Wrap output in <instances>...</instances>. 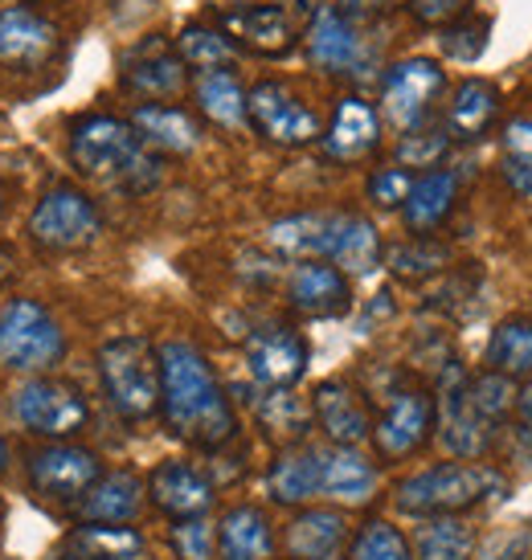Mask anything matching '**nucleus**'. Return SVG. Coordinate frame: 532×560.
Masks as SVG:
<instances>
[{
  "mask_svg": "<svg viewBox=\"0 0 532 560\" xmlns=\"http://www.w3.org/2000/svg\"><path fill=\"white\" fill-rule=\"evenodd\" d=\"M160 357V418L188 446L221 451L238 438L234 405L221 389L213 364L188 340H164Z\"/></svg>",
  "mask_w": 532,
  "mask_h": 560,
  "instance_id": "nucleus-1",
  "label": "nucleus"
},
{
  "mask_svg": "<svg viewBox=\"0 0 532 560\" xmlns=\"http://www.w3.org/2000/svg\"><path fill=\"white\" fill-rule=\"evenodd\" d=\"M70 160L82 176L124 192H148L160 185V156L140 140V131L115 115H82L70 131Z\"/></svg>",
  "mask_w": 532,
  "mask_h": 560,
  "instance_id": "nucleus-2",
  "label": "nucleus"
},
{
  "mask_svg": "<svg viewBox=\"0 0 532 560\" xmlns=\"http://www.w3.org/2000/svg\"><path fill=\"white\" fill-rule=\"evenodd\" d=\"M508 495V479L496 467L484 463H439L418 475H409L393 487V508L414 520H435V515H463L471 508H484Z\"/></svg>",
  "mask_w": 532,
  "mask_h": 560,
  "instance_id": "nucleus-3",
  "label": "nucleus"
},
{
  "mask_svg": "<svg viewBox=\"0 0 532 560\" xmlns=\"http://www.w3.org/2000/svg\"><path fill=\"white\" fill-rule=\"evenodd\" d=\"M99 381L111 409L131 425L160 413V357L143 336H115L103 343Z\"/></svg>",
  "mask_w": 532,
  "mask_h": 560,
  "instance_id": "nucleus-4",
  "label": "nucleus"
},
{
  "mask_svg": "<svg viewBox=\"0 0 532 560\" xmlns=\"http://www.w3.org/2000/svg\"><path fill=\"white\" fill-rule=\"evenodd\" d=\"M62 357L66 331L42 303L13 299L0 307V364L9 373H46Z\"/></svg>",
  "mask_w": 532,
  "mask_h": 560,
  "instance_id": "nucleus-5",
  "label": "nucleus"
},
{
  "mask_svg": "<svg viewBox=\"0 0 532 560\" xmlns=\"http://www.w3.org/2000/svg\"><path fill=\"white\" fill-rule=\"evenodd\" d=\"M435 430H439L442 451L451 458L475 463L491 451L496 425L479 413V405L471 397V376L463 373L459 360H447L439 376V397H435Z\"/></svg>",
  "mask_w": 532,
  "mask_h": 560,
  "instance_id": "nucleus-6",
  "label": "nucleus"
},
{
  "mask_svg": "<svg viewBox=\"0 0 532 560\" xmlns=\"http://www.w3.org/2000/svg\"><path fill=\"white\" fill-rule=\"evenodd\" d=\"M103 234V218L99 205L70 185L49 188L30 213V237L49 254H74L86 249L94 237Z\"/></svg>",
  "mask_w": 532,
  "mask_h": 560,
  "instance_id": "nucleus-7",
  "label": "nucleus"
},
{
  "mask_svg": "<svg viewBox=\"0 0 532 560\" xmlns=\"http://www.w3.org/2000/svg\"><path fill=\"white\" fill-rule=\"evenodd\" d=\"M447 74L439 62L430 58H406V62H393L381 79V115L393 131H418L430 119V110L439 103Z\"/></svg>",
  "mask_w": 532,
  "mask_h": 560,
  "instance_id": "nucleus-8",
  "label": "nucleus"
},
{
  "mask_svg": "<svg viewBox=\"0 0 532 560\" xmlns=\"http://www.w3.org/2000/svg\"><path fill=\"white\" fill-rule=\"evenodd\" d=\"M13 418L42 438H70L86 430L91 405L74 385L54 381V376H33L13 393Z\"/></svg>",
  "mask_w": 532,
  "mask_h": 560,
  "instance_id": "nucleus-9",
  "label": "nucleus"
},
{
  "mask_svg": "<svg viewBox=\"0 0 532 560\" xmlns=\"http://www.w3.org/2000/svg\"><path fill=\"white\" fill-rule=\"evenodd\" d=\"M435 434V393L423 385H402L390 393V401L373 421V451L385 463H402L418 454Z\"/></svg>",
  "mask_w": 532,
  "mask_h": 560,
  "instance_id": "nucleus-10",
  "label": "nucleus"
},
{
  "mask_svg": "<svg viewBox=\"0 0 532 560\" xmlns=\"http://www.w3.org/2000/svg\"><path fill=\"white\" fill-rule=\"evenodd\" d=\"M25 479H30V491L37 499H49V503H79L94 482L103 479V463H99V454L86 451V446L58 442V446H46V451L30 454Z\"/></svg>",
  "mask_w": 532,
  "mask_h": 560,
  "instance_id": "nucleus-11",
  "label": "nucleus"
},
{
  "mask_svg": "<svg viewBox=\"0 0 532 560\" xmlns=\"http://www.w3.org/2000/svg\"><path fill=\"white\" fill-rule=\"evenodd\" d=\"M246 373L254 376L258 389H291L308 373L312 348L291 324H263L246 336Z\"/></svg>",
  "mask_w": 532,
  "mask_h": 560,
  "instance_id": "nucleus-12",
  "label": "nucleus"
},
{
  "mask_svg": "<svg viewBox=\"0 0 532 560\" xmlns=\"http://www.w3.org/2000/svg\"><path fill=\"white\" fill-rule=\"evenodd\" d=\"M246 107H251L254 131L263 140L279 143V148H303V143H315L324 136L320 131V115L308 103H299L282 82H258L246 94Z\"/></svg>",
  "mask_w": 532,
  "mask_h": 560,
  "instance_id": "nucleus-13",
  "label": "nucleus"
},
{
  "mask_svg": "<svg viewBox=\"0 0 532 560\" xmlns=\"http://www.w3.org/2000/svg\"><path fill=\"white\" fill-rule=\"evenodd\" d=\"M119 79L131 94H140L148 103H164L185 91V62L176 46L164 37H143L140 46H131L119 62Z\"/></svg>",
  "mask_w": 532,
  "mask_h": 560,
  "instance_id": "nucleus-14",
  "label": "nucleus"
},
{
  "mask_svg": "<svg viewBox=\"0 0 532 560\" xmlns=\"http://www.w3.org/2000/svg\"><path fill=\"white\" fill-rule=\"evenodd\" d=\"M148 499L152 508L164 512L169 520H197V515L213 512V482L205 470H197L193 463H181V458H164L152 475H148Z\"/></svg>",
  "mask_w": 532,
  "mask_h": 560,
  "instance_id": "nucleus-15",
  "label": "nucleus"
},
{
  "mask_svg": "<svg viewBox=\"0 0 532 560\" xmlns=\"http://www.w3.org/2000/svg\"><path fill=\"white\" fill-rule=\"evenodd\" d=\"M312 418L328 434L332 446H360L365 438H373V413L357 385H348L340 376L320 381L312 393Z\"/></svg>",
  "mask_w": 532,
  "mask_h": 560,
  "instance_id": "nucleus-16",
  "label": "nucleus"
},
{
  "mask_svg": "<svg viewBox=\"0 0 532 560\" xmlns=\"http://www.w3.org/2000/svg\"><path fill=\"white\" fill-rule=\"evenodd\" d=\"M58 49V25L33 13L30 4H4L0 9V66L37 70Z\"/></svg>",
  "mask_w": 532,
  "mask_h": 560,
  "instance_id": "nucleus-17",
  "label": "nucleus"
},
{
  "mask_svg": "<svg viewBox=\"0 0 532 560\" xmlns=\"http://www.w3.org/2000/svg\"><path fill=\"white\" fill-rule=\"evenodd\" d=\"M287 303L308 319H336L352 307V287L332 262H296L287 275Z\"/></svg>",
  "mask_w": 532,
  "mask_h": 560,
  "instance_id": "nucleus-18",
  "label": "nucleus"
},
{
  "mask_svg": "<svg viewBox=\"0 0 532 560\" xmlns=\"http://www.w3.org/2000/svg\"><path fill=\"white\" fill-rule=\"evenodd\" d=\"M308 42V58L312 66L328 70V74H352L365 62V42H360L352 16L340 13L336 4H320L312 16V25L303 33Z\"/></svg>",
  "mask_w": 532,
  "mask_h": 560,
  "instance_id": "nucleus-19",
  "label": "nucleus"
},
{
  "mask_svg": "<svg viewBox=\"0 0 532 560\" xmlns=\"http://www.w3.org/2000/svg\"><path fill=\"white\" fill-rule=\"evenodd\" d=\"M340 221H345V213H291L266 230V242L275 254L291 258V262H332Z\"/></svg>",
  "mask_w": 532,
  "mask_h": 560,
  "instance_id": "nucleus-20",
  "label": "nucleus"
},
{
  "mask_svg": "<svg viewBox=\"0 0 532 560\" xmlns=\"http://www.w3.org/2000/svg\"><path fill=\"white\" fill-rule=\"evenodd\" d=\"M266 495L279 508H303L324 495V451L320 446H287L266 470Z\"/></svg>",
  "mask_w": 532,
  "mask_h": 560,
  "instance_id": "nucleus-21",
  "label": "nucleus"
},
{
  "mask_svg": "<svg viewBox=\"0 0 532 560\" xmlns=\"http://www.w3.org/2000/svg\"><path fill=\"white\" fill-rule=\"evenodd\" d=\"M221 33L238 46L254 49L263 58H282L296 46V25L279 4H246L221 16Z\"/></svg>",
  "mask_w": 532,
  "mask_h": 560,
  "instance_id": "nucleus-22",
  "label": "nucleus"
},
{
  "mask_svg": "<svg viewBox=\"0 0 532 560\" xmlns=\"http://www.w3.org/2000/svg\"><path fill=\"white\" fill-rule=\"evenodd\" d=\"M127 124L140 131V140L152 152H169V156H188L201 148V124L188 115L185 107L173 103H140L131 110Z\"/></svg>",
  "mask_w": 532,
  "mask_h": 560,
  "instance_id": "nucleus-23",
  "label": "nucleus"
},
{
  "mask_svg": "<svg viewBox=\"0 0 532 560\" xmlns=\"http://www.w3.org/2000/svg\"><path fill=\"white\" fill-rule=\"evenodd\" d=\"M320 140H324V152H328L332 160L369 156L377 143H381V115H377L365 98L348 94V98L336 103L328 131H324Z\"/></svg>",
  "mask_w": 532,
  "mask_h": 560,
  "instance_id": "nucleus-24",
  "label": "nucleus"
},
{
  "mask_svg": "<svg viewBox=\"0 0 532 560\" xmlns=\"http://www.w3.org/2000/svg\"><path fill=\"white\" fill-rule=\"evenodd\" d=\"M148 482L131 470H111L79 499L82 524H131L143 508Z\"/></svg>",
  "mask_w": 532,
  "mask_h": 560,
  "instance_id": "nucleus-25",
  "label": "nucleus"
},
{
  "mask_svg": "<svg viewBox=\"0 0 532 560\" xmlns=\"http://www.w3.org/2000/svg\"><path fill=\"white\" fill-rule=\"evenodd\" d=\"M454 197H459V176L447 168H430L423 176H414V188H409L406 205H402V218H406V230L414 237H430L442 221L451 218Z\"/></svg>",
  "mask_w": 532,
  "mask_h": 560,
  "instance_id": "nucleus-26",
  "label": "nucleus"
},
{
  "mask_svg": "<svg viewBox=\"0 0 532 560\" xmlns=\"http://www.w3.org/2000/svg\"><path fill=\"white\" fill-rule=\"evenodd\" d=\"M218 557L221 560H270L275 557V528L263 508L238 503L218 524Z\"/></svg>",
  "mask_w": 532,
  "mask_h": 560,
  "instance_id": "nucleus-27",
  "label": "nucleus"
},
{
  "mask_svg": "<svg viewBox=\"0 0 532 560\" xmlns=\"http://www.w3.org/2000/svg\"><path fill=\"white\" fill-rule=\"evenodd\" d=\"M345 512H336V508H303L287 524L282 545H287V557L291 560H332L336 548L345 545Z\"/></svg>",
  "mask_w": 532,
  "mask_h": 560,
  "instance_id": "nucleus-28",
  "label": "nucleus"
},
{
  "mask_svg": "<svg viewBox=\"0 0 532 560\" xmlns=\"http://www.w3.org/2000/svg\"><path fill=\"white\" fill-rule=\"evenodd\" d=\"M500 119V91L487 79H463L447 103V131L454 140H479Z\"/></svg>",
  "mask_w": 532,
  "mask_h": 560,
  "instance_id": "nucleus-29",
  "label": "nucleus"
},
{
  "mask_svg": "<svg viewBox=\"0 0 532 560\" xmlns=\"http://www.w3.org/2000/svg\"><path fill=\"white\" fill-rule=\"evenodd\" d=\"M324 495L336 503H369L377 495V467L357 446H328L324 451Z\"/></svg>",
  "mask_w": 532,
  "mask_h": 560,
  "instance_id": "nucleus-30",
  "label": "nucleus"
},
{
  "mask_svg": "<svg viewBox=\"0 0 532 560\" xmlns=\"http://www.w3.org/2000/svg\"><path fill=\"white\" fill-rule=\"evenodd\" d=\"M246 94L251 91H246L230 70H209V74H197V82H193L197 110H201L209 124L225 127V131H242V127L251 124Z\"/></svg>",
  "mask_w": 532,
  "mask_h": 560,
  "instance_id": "nucleus-31",
  "label": "nucleus"
},
{
  "mask_svg": "<svg viewBox=\"0 0 532 560\" xmlns=\"http://www.w3.org/2000/svg\"><path fill=\"white\" fill-rule=\"evenodd\" d=\"M251 409L258 425L266 430V438L275 442H287V446H299L308 430H312V401L296 397L291 389H263L258 397H251Z\"/></svg>",
  "mask_w": 532,
  "mask_h": 560,
  "instance_id": "nucleus-32",
  "label": "nucleus"
},
{
  "mask_svg": "<svg viewBox=\"0 0 532 560\" xmlns=\"http://www.w3.org/2000/svg\"><path fill=\"white\" fill-rule=\"evenodd\" d=\"M487 373H500L508 381H529L532 376V319L529 315H512L504 319L491 340H487Z\"/></svg>",
  "mask_w": 532,
  "mask_h": 560,
  "instance_id": "nucleus-33",
  "label": "nucleus"
},
{
  "mask_svg": "<svg viewBox=\"0 0 532 560\" xmlns=\"http://www.w3.org/2000/svg\"><path fill=\"white\" fill-rule=\"evenodd\" d=\"M471 557H475V528H471L463 515L418 520L414 560H471Z\"/></svg>",
  "mask_w": 532,
  "mask_h": 560,
  "instance_id": "nucleus-34",
  "label": "nucleus"
},
{
  "mask_svg": "<svg viewBox=\"0 0 532 560\" xmlns=\"http://www.w3.org/2000/svg\"><path fill=\"white\" fill-rule=\"evenodd\" d=\"M66 548H74L91 560H143L148 545L136 528L127 524H79L66 536Z\"/></svg>",
  "mask_w": 532,
  "mask_h": 560,
  "instance_id": "nucleus-35",
  "label": "nucleus"
},
{
  "mask_svg": "<svg viewBox=\"0 0 532 560\" xmlns=\"http://www.w3.org/2000/svg\"><path fill=\"white\" fill-rule=\"evenodd\" d=\"M332 266L345 270V275H352V279L373 275L377 266H381V234H377L373 221L360 218V213H345V221H340V237H336V254H332Z\"/></svg>",
  "mask_w": 532,
  "mask_h": 560,
  "instance_id": "nucleus-36",
  "label": "nucleus"
},
{
  "mask_svg": "<svg viewBox=\"0 0 532 560\" xmlns=\"http://www.w3.org/2000/svg\"><path fill=\"white\" fill-rule=\"evenodd\" d=\"M173 46H176V54H181V62L193 66L197 74L230 70V62L238 58L234 42H230L221 30H213V25H185Z\"/></svg>",
  "mask_w": 532,
  "mask_h": 560,
  "instance_id": "nucleus-37",
  "label": "nucleus"
},
{
  "mask_svg": "<svg viewBox=\"0 0 532 560\" xmlns=\"http://www.w3.org/2000/svg\"><path fill=\"white\" fill-rule=\"evenodd\" d=\"M348 560H414V545L390 520H365L348 540Z\"/></svg>",
  "mask_w": 532,
  "mask_h": 560,
  "instance_id": "nucleus-38",
  "label": "nucleus"
},
{
  "mask_svg": "<svg viewBox=\"0 0 532 560\" xmlns=\"http://www.w3.org/2000/svg\"><path fill=\"white\" fill-rule=\"evenodd\" d=\"M447 262H451V249L430 242V237H414V242H402V246L390 249V270L402 279H426Z\"/></svg>",
  "mask_w": 532,
  "mask_h": 560,
  "instance_id": "nucleus-39",
  "label": "nucleus"
},
{
  "mask_svg": "<svg viewBox=\"0 0 532 560\" xmlns=\"http://www.w3.org/2000/svg\"><path fill=\"white\" fill-rule=\"evenodd\" d=\"M176 560H213L218 557V524H209L205 515L197 520H173L169 532Z\"/></svg>",
  "mask_w": 532,
  "mask_h": 560,
  "instance_id": "nucleus-40",
  "label": "nucleus"
},
{
  "mask_svg": "<svg viewBox=\"0 0 532 560\" xmlns=\"http://www.w3.org/2000/svg\"><path fill=\"white\" fill-rule=\"evenodd\" d=\"M471 397H475V405H479V413H484L496 430H500V421L512 413V405H517V381H508V376L500 373H479L471 376Z\"/></svg>",
  "mask_w": 532,
  "mask_h": 560,
  "instance_id": "nucleus-41",
  "label": "nucleus"
},
{
  "mask_svg": "<svg viewBox=\"0 0 532 560\" xmlns=\"http://www.w3.org/2000/svg\"><path fill=\"white\" fill-rule=\"evenodd\" d=\"M447 143L451 136H442V131H409L397 140V160H402V168H439Z\"/></svg>",
  "mask_w": 532,
  "mask_h": 560,
  "instance_id": "nucleus-42",
  "label": "nucleus"
},
{
  "mask_svg": "<svg viewBox=\"0 0 532 560\" xmlns=\"http://www.w3.org/2000/svg\"><path fill=\"white\" fill-rule=\"evenodd\" d=\"M409 188H414L409 168H402V164H385V168H377L373 176H369V201L381 205V209H402L409 197Z\"/></svg>",
  "mask_w": 532,
  "mask_h": 560,
  "instance_id": "nucleus-43",
  "label": "nucleus"
},
{
  "mask_svg": "<svg viewBox=\"0 0 532 560\" xmlns=\"http://www.w3.org/2000/svg\"><path fill=\"white\" fill-rule=\"evenodd\" d=\"M442 49L454 62H475L487 49V21H454L442 30Z\"/></svg>",
  "mask_w": 532,
  "mask_h": 560,
  "instance_id": "nucleus-44",
  "label": "nucleus"
},
{
  "mask_svg": "<svg viewBox=\"0 0 532 560\" xmlns=\"http://www.w3.org/2000/svg\"><path fill=\"white\" fill-rule=\"evenodd\" d=\"M504 164H532V119L504 127Z\"/></svg>",
  "mask_w": 532,
  "mask_h": 560,
  "instance_id": "nucleus-45",
  "label": "nucleus"
},
{
  "mask_svg": "<svg viewBox=\"0 0 532 560\" xmlns=\"http://www.w3.org/2000/svg\"><path fill=\"white\" fill-rule=\"evenodd\" d=\"M467 4L471 0H409L414 16L426 21V25H454L459 16L467 13Z\"/></svg>",
  "mask_w": 532,
  "mask_h": 560,
  "instance_id": "nucleus-46",
  "label": "nucleus"
},
{
  "mask_svg": "<svg viewBox=\"0 0 532 560\" xmlns=\"http://www.w3.org/2000/svg\"><path fill=\"white\" fill-rule=\"evenodd\" d=\"M512 418H517V438L524 451H532V376L517 389V405H512Z\"/></svg>",
  "mask_w": 532,
  "mask_h": 560,
  "instance_id": "nucleus-47",
  "label": "nucleus"
},
{
  "mask_svg": "<svg viewBox=\"0 0 532 560\" xmlns=\"http://www.w3.org/2000/svg\"><path fill=\"white\" fill-rule=\"evenodd\" d=\"M393 4H402V0H336V9L348 16L357 13H381V9H393Z\"/></svg>",
  "mask_w": 532,
  "mask_h": 560,
  "instance_id": "nucleus-48",
  "label": "nucleus"
},
{
  "mask_svg": "<svg viewBox=\"0 0 532 560\" xmlns=\"http://www.w3.org/2000/svg\"><path fill=\"white\" fill-rule=\"evenodd\" d=\"M46 560H91V557H82L74 548H62V552H54V557H46Z\"/></svg>",
  "mask_w": 532,
  "mask_h": 560,
  "instance_id": "nucleus-49",
  "label": "nucleus"
},
{
  "mask_svg": "<svg viewBox=\"0 0 532 560\" xmlns=\"http://www.w3.org/2000/svg\"><path fill=\"white\" fill-rule=\"evenodd\" d=\"M9 266H13V262H9V254H4V249H0V282L9 279Z\"/></svg>",
  "mask_w": 532,
  "mask_h": 560,
  "instance_id": "nucleus-50",
  "label": "nucleus"
},
{
  "mask_svg": "<svg viewBox=\"0 0 532 560\" xmlns=\"http://www.w3.org/2000/svg\"><path fill=\"white\" fill-rule=\"evenodd\" d=\"M9 467V446H4V442H0V470Z\"/></svg>",
  "mask_w": 532,
  "mask_h": 560,
  "instance_id": "nucleus-51",
  "label": "nucleus"
},
{
  "mask_svg": "<svg viewBox=\"0 0 532 560\" xmlns=\"http://www.w3.org/2000/svg\"><path fill=\"white\" fill-rule=\"evenodd\" d=\"M0 213H4V188H0Z\"/></svg>",
  "mask_w": 532,
  "mask_h": 560,
  "instance_id": "nucleus-52",
  "label": "nucleus"
}]
</instances>
